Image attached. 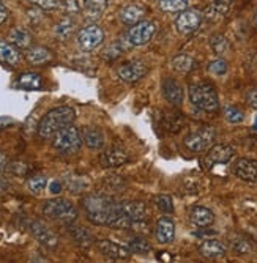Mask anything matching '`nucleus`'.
I'll use <instances>...</instances> for the list:
<instances>
[{"mask_svg":"<svg viewBox=\"0 0 257 263\" xmlns=\"http://www.w3.org/2000/svg\"><path fill=\"white\" fill-rule=\"evenodd\" d=\"M103 40H104V32L97 24H90V26L81 29V32L78 33V44L85 52L95 51L103 43Z\"/></svg>","mask_w":257,"mask_h":263,"instance_id":"nucleus-7","label":"nucleus"},{"mask_svg":"<svg viewBox=\"0 0 257 263\" xmlns=\"http://www.w3.org/2000/svg\"><path fill=\"white\" fill-rule=\"evenodd\" d=\"M147 66L139 62V60H134V62H126V63H122L117 69V76H119L123 82H137L141 81L145 74H147Z\"/></svg>","mask_w":257,"mask_h":263,"instance_id":"nucleus-11","label":"nucleus"},{"mask_svg":"<svg viewBox=\"0 0 257 263\" xmlns=\"http://www.w3.org/2000/svg\"><path fill=\"white\" fill-rule=\"evenodd\" d=\"M254 24H255V27H257V10H255V13H254Z\"/></svg>","mask_w":257,"mask_h":263,"instance_id":"nucleus-54","label":"nucleus"},{"mask_svg":"<svg viewBox=\"0 0 257 263\" xmlns=\"http://www.w3.org/2000/svg\"><path fill=\"white\" fill-rule=\"evenodd\" d=\"M73 32H75V21L71 19V17H65V19H62L57 26L54 27V35H56V38H59V40H62V41H65V40H68L69 36L73 35Z\"/></svg>","mask_w":257,"mask_h":263,"instance_id":"nucleus-31","label":"nucleus"},{"mask_svg":"<svg viewBox=\"0 0 257 263\" xmlns=\"http://www.w3.org/2000/svg\"><path fill=\"white\" fill-rule=\"evenodd\" d=\"M30 263H46V261H44L40 255H35V257H32Z\"/></svg>","mask_w":257,"mask_h":263,"instance_id":"nucleus-53","label":"nucleus"},{"mask_svg":"<svg viewBox=\"0 0 257 263\" xmlns=\"http://www.w3.org/2000/svg\"><path fill=\"white\" fill-rule=\"evenodd\" d=\"M43 85L41 76L36 73H24L17 78V87L24 88V90H38Z\"/></svg>","mask_w":257,"mask_h":263,"instance_id":"nucleus-29","label":"nucleus"},{"mask_svg":"<svg viewBox=\"0 0 257 263\" xmlns=\"http://www.w3.org/2000/svg\"><path fill=\"white\" fill-rule=\"evenodd\" d=\"M41 211L46 218L52 221L73 224L78 218V210L66 199H49L41 205Z\"/></svg>","mask_w":257,"mask_h":263,"instance_id":"nucleus-4","label":"nucleus"},{"mask_svg":"<svg viewBox=\"0 0 257 263\" xmlns=\"http://www.w3.org/2000/svg\"><path fill=\"white\" fill-rule=\"evenodd\" d=\"M232 248L238 254H248L252 251V245L246 240V238H242V236L235 238V240L232 241Z\"/></svg>","mask_w":257,"mask_h":263,"instance_id":"nucleus-39","label":"nucleus"},{"mask_svg":"<svg viewBox=\"0 0 257 263\" xmlns=\"http://www.w3.org/2000/svg\"><path fill=\"white\" fill-rule=\"evenodd\" d=\"M68 189L71 191V193H81V191H84L87 187V183L84 181V178H79V177H73L69 178L68 183H66Z\"/></svg>","mask_w":257,"mask_h":263,"instance_id":"nucleus-42","label":"nucleus"},{"mask_svg":"<svg viewBox=\"0 0 257 263\" xmlns=\"http://www.w3.org/2000/svg\"><path fill=\"white\" fill-rule=\"evenodd\" d=\"M82 142L90 148V150H100L104 147V136L101 129L95 126H87L82 129Z\"/></svg>","mask_w":257,"mask_h":263,"instance_id":"nucleus-21","label":"nucleus"},{"mask_svg":"<svg viewBox=\"0 0 257 263\" xmlns=\"http://www.w3.org/2000/svg\"><path fill=\"white\" fill-rule=\"evenodd\" d=\"M130 162V155L120 147H111L100 155V164L104 169H115Z\"/></svg>","mask_w":257,"mask_h":263,"instance_id":"nucleus-14","label":"nucleus"},{"mask_svg":"<svg viewBox=\"0 0 257 263\" xmlns=\"http://www.w3.org/2000/svg\"><path fill=\"white\" fill-rule=\"evenodd\" d=\"M60 7H63V10L68 14H75V13H79L81 11V7H79L78 0H62Z\"/></svg>","mask_w":257,"mask_h":263,"instance_id":"nucleus-44","label":"nucleus"},{"mask_svg":"<svg viewBox=\"0 0 257 263\" xmlns=\"http://www.w3.org/2000/svg\"><path fill=\"white\" fill-rule=\"evenodd\" d=\"M210 46H212L215 54L221 55L229 49V41L223 35H215V36H212V40H210Z\"/></svg>","mask_w":257,"mask_h":263,"instance_id":"nucleus-38","label":"nucleus"},{"mask_svg":"<svg viewBox=\"0 0 257 263\" xmlns=\"http://www.w3.org/2000/svg\"><path fill=\"white\" fill-rule=\"evenodd\" d=\"M120 206H122L123 214L131 221L133 227L145 222L147 206L142 200H120Z\"/></svg>","mask_w":257,"mask_h":263,"instance_id":"nucleus-13","label":"nucleus"},{"mask_svg":"<svg viewBox=\"0 0 257 263\" xmlns=\"http://www.w3.org/2000/svg\"><path fill=\"white\" fill-rule=\"evenodd\" d=\"M97 248L100 249V252L109 258H115V260H120V258H128L130 257V251L128 248L122 246V245H117L111 240H101L97 243Z\"/></svg>","mask_w":257,"mask_h":263,"instance_id":"nucleus-19","label":"nucleus"},{"mask_svg":"<svg viewBox=\"0 0 257 263\" xmlns=\"http://www.w3.org/2000/svg\"><path fill=\"white\" fill-rule=\"evenodd\" d=\"M190 221L193 226L199 227V229H205V227H210L215 221V214L213 211L207 208V206H202V205H196L191 208L190 211Z\"/></svg>","mask_w":257,"mask_h":263,"instance_id":"nucleus-17","label":"nucleus"},{"mask_svg":"<svg viewBox=\"0 0 257 263\" xmlns=\"http://www.w3.org/2000/svg\"><path fill=\"white\" fill-rule=\"evenodd\" d=\"M161 126L164 131L168 133H172V134H177L183 126H185V118L183 115H180L178 112H164L159 120Z\"/></svg>","mask_w":257,"mask_h":263,"instance_id":"nucleus-22","label":"nucleus"},{"mask_svg":"<svg viewBox=\"0 0 257 263\" xmlns=\"http://www.w3.org/2000/svg\"><path fill=\"white\" fill-rule=\"evenodd\" d=\"M153 203H155V206H156L161 213H164V214L174 213V200H172V197L168 196V194H158V196H155Z\"/></svg>","mask_w":257,"mask_h":263,"instance_id":"nucleus-35","label":"nucleus"},{"mask_svg":"<svg viewBox=\"0 0 257 263\" xmlns=\"http://www.w3.org/2000/svg\"><path fill=\"white\" fill-rule=\"evenodd\" d=\"M29 169L30 167L27 165V164H24V162H11V164H8V167H7V171L8 172H11L13 175H19V177H22V175H26L27 172H29Z\"/></svg>","mask_w":257,"mask_h":263,"instance_id":"nucleus-40","label":"nucleus"},{"mask_svg":"<svg viewBox=\"0 0 257 263\" xmlns=\"http://www.w3.org/2000/svg\"><path fill=\"white\" fill-rule=\"evenodd\" d=\"M120 52H122V49L119 47V44L114 43V44H111V46L107 47V49L104 51V59H106V55H109L107 59H111V60H112V59H117Z\"/></svg>","mask_w":257,"mask_h":263,"instance_id":"nucleus-46","label":"nucleus"},{"mask_svg":"<svg viewBox=\"0 0 257 263\" xmlns=\"http://www.w3.org/2000/svg\"><path fill=\"white\" fill-rule=\"evenodd\" d=\"M246 101H248V104H249L251 107L257 109V88L248 91V95H246Z\"/></svg>","mask_w":257,"mask_h":263,"instance_id":"nucleus-47","label":"nucleus"},{"mask_svg":"<svg viewBox=\"0 0 257 263\" xmlns=\"http://www.w3.org/2000/svg\"><path fill=\"white\" fill-rule=\"evenodd\" d=\"M204 14L199 10L190 8V10H183L180 11V14L175 19V27L180 33H193L199 29L200 22H202Z\"/></svg>","mask_w":257,"mask_h":263,"instance_id":"nucleus-9","label":"nucleus"},{"mask_svg":"<svg viewBox=\"0 0 257 263\" xmlns=\"http://www.w3.org/2000/svg\"><path fill=\"white\" fill-rule=\"evenodd\" d=\"M230 5H232V0H215V2H212L207 7L204 16L208 21H219L229 13Z\"/></svg>","mask_w":257,"mask_h":263,"instance_id":"nucleus-23","label":"nucleus"},{"mask_svg":"<svg viewBox=\"0 0 257 263\" xmlns=\"http://www.w3.org/2000/svg\"><path fill=\"white\" fill-rule=\"evenodd\" d=\"M208 71H210V73H213V74L223 76V74H226V71H227V63L223 59H218V60H215V62H212L208 65Z\"/></svg>","mask_w":257,"mask_h":263,"instance_id":"nucleus-41","label":"nucleus"},{"mask_svg":"<svg viewBox=\"0 0 257 263\" xmlns=\"http://www.w3.org/2000/svg\"><path fill=\"white\" fill-rule=\"evenodd\" d=\"M59 191H60V184H59V181H54V183L51 184V193L57 194Z\"/></svg>","mask_w":257,"mask_h":263,"instance_id":"nucleus-52","label":"nucleus"},{"mask_svg":"<svg viewBox=\"0 0 257 263\" xmlns=\"http://www.w3.org/2000/svg\"><path fill=\"white\" fill-rule=\"evenodd\" d=\"M190 0H159L158 7L162 11H168V13H175V11H183L188 7Z\"/></svg>","mask_w":257,"mask_h":263,"instance_id":"nucleus-33","label":"nucleus"},{"mask_svg":"<svg viewBox=\"0 0 257 263\" xmlns=\"http://www.w3.org/2000/svg\"><path fill=\"white\" fill-rule=\"evenodd\" d=\"M128 251L133 254H147L150 252V245L147 240H144L142 236H134L128 241Z\"/></svg>","mask_w":257,"mask_h":263,"instance_id":"nucleus-34","label":"nucleus"},{"mask_svg":"<svg viewBox=\"0 0 257 263\" xmlns=\"http://www.w3.org/2000/svg\"><path fill=\"white\" fill-rule=\"evenodd\" d=\"M7 191H8V183H7L5 180H2V178H0V196H2V194H5Z\"/></svg>","mask_w":257,"mask_h":263,"instance_id":"nucleus-50","label":"nucleus"},{"mask_svg":"<svg viewBox=\"0 0 257 263\" xmlns=\"http://www.w3.org/2000/svg\"><path fill=\"white\" fill-rule=\"evenodd\" d=\"M199 252L210 260H216L221 258L226 254V246L223 241L216 240V238H208V240H204L199 246Z\"/></svg>","mask_w":257,"mask_h":263,"instance_id":"nucleus-18","label":"nucleus"},{"mask_svg":"<svg viewBox=\"0 0 257 263\" xmlns=\"http://www.w3.org/2000/svg\"><path fill=\"white\" fill-rule=\"evenodd\" d=\"M68 232H69V235L73 236V240L78 243V245H81V246H90L91 243H93V236L90 235V232L85 229V227H82V226H69L68 227Z\"/></svg>","mask_w":257,"mask_h":263,"instance_id":"nucleus-28","label":"nucleus"},{"mask_svg":"<svg viewBox=\"0 0 257 263\" xmlns=\"http://www.w3.org/2000/svg\"><path fill=\"white\" fill-rule=\"evenodd\" d=\"M82 206L87 219L93 224L111 229H133L131 221L122 211L120 200L109 194H88L82 199Z\"/></svg>","mask_w":257,"mask_h":263,"instance_id":"nucleus-1","label":"nucleus"},{"mask_svg":"<svg viewBox=\"0 0 257 263\" xmlns=\"http://www.w3.org/2000/svg\"><path fill=\"white\" fill-rule=\"evenodd\" d=\"M190 100L196 107L205 112H216L219 109L218 93L215 87L208 82H199L190 85Z\"/></svg>","mask_w":257,"mask_h":263,"instance_id":"nucleus-3","label":"nucleus"},{"mask_svg":"<svg viewBox=\"0 0 257 263\" xmlns=\"http://www.w3.org/2000/svg\"><path fill=\"white\" fill-rule=\"evenodd\" d=\"M171 63H172V68L175 71H178V73H190V71L194 68V59L186 54L175 55Z\"/></svg>","mask_w":257,"mask_h":263,"instance_id":"nucleus-32","label":"nucleus"},{"mask_svg":"<svg viewBox=\"0 0 257 263\" xmlns=\"http://www.w3.org/2000/svg\"><path fill=\"white\" fill-rule=\"evenodd\" d=\"M32 33L26 29H13L8 35V41L17 47V49H30V44H32Z\"/></svg>","mask_w":257,"mask_h":263,"instance_id":"nucleus-26","label":"nucleus"},{"mask_svg":"<svg viewBox=\"0 0 257 263\" xmlns=\"http://www.w3.org/2000/svg\"><path fill=\"white\" fill-rule=\"evenodd\" d=\"M233 174L246 183H257V161L249 158H240L233 164Z\"/></svg>","mask_w":257,"mask_h":263,"instance_id":"nucleus-15","label":"nucleus"},{"mask_svg":"<svg viewBox=\"0 0 257 263\" xmlns=\"http://www.w3.org/2000/svg\"><path fill=\"white\" fill-rule=\"evenodd\" d=\"M233 156H235V148L227 145V143H219V145H213L208 150L205 156V165L208 169H212L213 165L227 164Z\"/></svg>","mask_w":257,"mask_h":263,"instance_id":"nucleus-12","label":"nucleus"},{"mask_svg":"<svg viewBox=\"0 0 257 263\" xmlns=\"http://www.w3.org/2000/svg\"><path fill=\"white\" fill-rule=\"evenodd\" d=\"M29 230L33 235L35 240L38 243H41L43 246L49 248V249H56L59 246V236L48 226H44L43 222L30 221L29 222Z\"/></svg>","mask_w":257,"mask_h":263,"instance_id":"nucleus-10","label":"nucleus"},{"mask_svg":"<svg viewBox=\"0 0 257 263\" xmlns=\"http://www.w3.org/2000/svg\"><path fill=\"white\" fill-rule=\"evenodd\" d=\"M155 236L158 243L161 245H169L175 238V222L169 216H161L156 221L155 226Z\"/></svg>","mask_w":257,"mask_h":263,"instance_id":"nucleus-16","label":"nucleus"},{"mask_svg":"<svg viewBox=\"0 0 257 263\" xmlns=\"http://www.w3.org/2000/svg\"><path fill=\"white\" fill-rule=\"evenodd\" d=\"M107 8V0H84V11L90 19H95Z\"/></svg>","mask_w":257,"mask_h":263,"instance_id":"nucleus-30","label":"nucleus"},{"mask_svg":"<svg viewBox=\"0 0 257 263\" xmlns=\"http://www.w3.org/2000/svg\"><path fill=\"white\" fill-rule=\"evenodd\" d=\"M52 147L63 155L78 153L82 147V136H81L79 129L71 125L60 129L52 137Z\"/></svg>","mask_w":257,"mask_h":263,"instance_id":"nucleus-5","label":"nucleus"},{"mask_svg":"<svg viewBox=\"0 0 257 263\" xmlns=\"http://www.w3.org/2000/svg\"><path fill=\"white\" fill-rule=\"evenodd\" d=\"M155 32H156V27H155L153 22L142 21V22L136 24V26H133L128 30L125 40H126V43L130 46H144V44H147L152 40Z\"/></svg>","mask_w":257,"mask_h":263,"instance_id":"nucleus-8","label":"nucleus"},{"mask_svg":"<svg viewBox=\"0 0 257 263\" xmlns=\"http://www.w3.org/2000/svg\"><path fill=\"white\" fill-rule=\"evenodd\" d=\"M162 95L171 104H180L183 101V88L174 79H166L162 82Z\"/></svg>","mask_w":257,"mask_h":263,"instance_id":"nucleus-24","label":"nucleus"},{"mask_svg":"<svg viewBox=\"0 0 257 263\" xmlns=\"http://www.w3.org/2000/svg\"><path fill=\"white\" fill-rule=\"evenodd\" d=\"M216 129L213 126H202L185 137V147L193 153H202L213 147Z\"/></svg>","mask_w":257,"mask_h":263,"instance_id":"nucleus-6","label":"nucleus"},{"mask_svg":"<svg viewBox=\"0 0 257 263\" xmlns=\"http://www.w3.org/2000/svg\"><path fill=\"white\" fill-rule=\"evenodd\" d=\"M0 60L8 65H17L21 60V54L17 47H14L11 43L0 41Z\"/></svg>","mask_w":257,"mask_h":263,"instance_id":"nucleus-27","label":"nucleus"},{"mask_svg":"<svg viewBox=\"0 0 257 263\" xmlns=\"http://www.w3.org/2000/svg\"><path fill=\"white\" fill-rule=\"evenodd\" d=\"M224 115H226V120L229 123H233V125L242 123L245 120V114L238 107H235V106H227L224 109Z\"/></svg>","mask_w":257,"mask_h":263,"instance_id":"nucleus-37","label":"nucleus"},{"mask_svg":"<svg viewBox=\"0 0 257 263\" xmlns=\"http://www.w3.org/2000/svg\"><path fill=\"white\" fill-rule=\"evenodd\" d=\"M76 118L75 109L69 106H59L46 114L36 128V133L41 139H52L60 129L69 126Z\"/></svg>","mask_w":257,"mask_h":263,"instance_id":"nucleus-2","label":"nucleus"},{"mask_svg":"<svg viewBox=\"0 0 257 263\" xmlns=\"http://www.w3.org/2000/svg\"><path fill=\"white\" fill-rule=\"evenodd\" d=\"M48 186V178L44 175H33L27 180V187L32 194H41Z\"/></svg>","mask_w":257,"mask_h":263,"instance_id":"nucleus-36","label":"nucleus"},{"mask_svg":"<svg viewBox=\"0 0 257 263\" xmlns=\"http://www.w3.org/2000/svg\"><path fill=\"white\" fill-rule=\"evenodd\" d=\"M32 4H35L41 10H56L60 7L62 0H30Z\"/></svg>","mask_w":257,"mask_h":263,"instance_id":"nucleus-43","label":"nucleus"},{"mask_svg":"<svg viewBox=\"0 0 257 263\" xmlns=\"http://www.w3.org/2000/svg\"><path fill=\"white\" fill-rule=\"evenodd\" d=\"M8 17V10L4 4V0H0V24H4Z\"/></svg>","mask_w":257,"mask_h":263,"instance_id":"nucleus-48","label":"nucleus"},{"mask_svg":"<svg viewBox=\"0 0 257 263\" xmlns=\"http://www.w3.org/2000/svg\"><path fill=\"white\" fill-rule=\"evenodd\" d=\"M7 167H8V162H7V156L2 153V152H0V174H2L5 169H7Z\"/></svg>","mask_w":257,"mask_h":263,"instance_id":"nucleus-49","label":"nucleus"},{"mask_svg":"<svg viewBox=\"0 0 257 263\" xmlns=\"http://www.w3.org/2000/svg\"><path fill=\"white\" fill-rule=\"evenodd\" d=\"M106 181H107V186L115 191H122L125 187V180L122 177H109Z\"/></svg>","mask_w":257,"mask_h":263,"instance_id":"nucleus-45","label":"nucleus"},{"mask_svg":"<svg viewBox=\"0 0 257 263\" xmlns=\"http://www.w3.org/2000/svg\"><path fill=\"white\" fill-rule=\"evenodd\" d=\"M26 60L30 65H44L52 60V52L43 46H33L26 52Z\"/></svg>","mask_w":257,"mask_h":263,"instance_id":"nucleus-25","label":"nucleus"},{"mask_svg":"<svg viewBox=\"0 0 257 263\" xmlns=\"http://www.w3.org/2000/svg\"><path fill=\"white\" fill-rule=\"evenodd\" d=\"M194 235L196 236H202L204 235V236H208L210 238V236H216V232L215 230H210V232H194Z\"/></svg>","mask_w":257,"mask_h":263,"instance_id":"nucleus-51","label":"nucleus"},{"mask_svg":"<svg viewBox=\"0 0 257 263\" xmlns=\"http://www.w3.org/2000/svg\"><path fill=\"white\" fill-rule=\"evenodd\" d=\"M120 21L125 24V26H136V24L142 22V19L145 17V10L141 7V5H136V4H131V5H126L120 10Z\"/></svg>","mask_w":257,"mask_h":263,"instance_id":"nucleus-20","label":"nucleus"}]
</instances>
